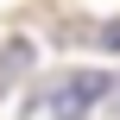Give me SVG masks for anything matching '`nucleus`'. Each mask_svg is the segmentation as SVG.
Instances as JSON below:
<instances>
[{"label": "nucleus", "mask_w": 120, "mask_h": 120, "mask_svg": "<svg viewBox=\"0 0 120 120\" xmlns=\"http://www.w3.org/2000/svg\"><path fill=\"white\" fill-rule=\"evenodd\" d=\"M25 63H32V44H25V38H13V44L0 51V89H6V82L25 70Z\"/></svg>", "instance_id": "nucleus-2"}, {"label": "nucleus", "mask_w": 120, "mask_h": 120, "mask_svg": "<svg viewBox=\"0 0 120 120\" xmlns=\"http://www.w3.org/2000/svg\"><path fill=\"white\" fill-rule=\"evenodd\" d=\"M108 89H114V82H108L101 70H63V76H51V82L32 89V101L19 108V120H82Z\"/></svg>", "instance_id": "nucleus-1"}, {"label": "nucleus", "mask_w": 120, "mask_h": 120, "mask_svg": "<svg viewBox=\"0 0 120 120\" xmlns=\"http://www.w3.org/2000/svg\"><path fill=\"white\" fill-rule=\"evenodd\" d=\"M101 44H108V51H120V25H101Z\"/></svg>", "instance_id": "nucleus-3"}]
</instances>
